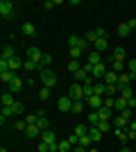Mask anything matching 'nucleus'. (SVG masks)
<instances>
[{
  "instance_id": "4c0bfd02",
  "label": "nucleus",
  "mask_w": 136,
  "mask_h": 152,
  "mask_svg": "<svg viewBox=\"0 0 136 152\" xmlns=\"http://www.w3.org/2000/svg\"><path fill=\"white\" fill-rule=\"evenodd\" d=\"M97 129H100V132H109V129H111V123L109 121H100V123H97Z\"/></svg>"
},
{
  "instance_id": "49530a36",
  "label": "nucleus",
  "mask_w": 136,
  "mask_h": 152,
  "mask_svg": "<svg viewBox=\"0 0 136 152\" xmlns=\"http://www.w3.org/2000/svg\"><path fill=\"white\" fill-rule=\"evenodd\" d=\"M16 129H20V132H25V129H27V123H25V118L16 121Z\"/></svg>"
},
{
  "instance_id": "cd10ccee",
  "label": "nucleus",
  "mask_w": 136,
  "mask_h": 152,
  "mask_svg": "<svg viewBox=\"0 0 136 152\" xmlns=\"http://www.w3.org/2000/svg\"><path fill=\"white\" fill-rule=\"evenodd\" d=\"M12 109H14V116H23V111H25V104L16 100V102L12 104Z\"/></svg>"
},
{
  "instance_id": "58836bf2",
  "label": "nucleus",
  "mask_w": 136,
  "mask_h": 152,
  "mask_svg": "<svg viewBox=\"0 0 136 152\" xmlns=\"http://www.w3.org/2000/svg\"><path fill=\"white\" fill-rule=\"evenodd\" d=\"M91 143H93V141H91V136H89V134H86V136H79V145H82V148H86V150H89V145H91Z\"/></svg>"
},
{
  "instance_id": "603ef678",
  "label": "nucleus",
  "mask_w": 136,
  "mask_h": 152,
  "mask_svg": "<svg viewBox=\"0 0 136 152\" xmlns=\"http://www.w3.org/2000/svg\"><path fill=\"white\" fill-rule=\"evenodd\" d=\"M68 141H71L73 145H79V136H77V134H71V136H68Z\"/></svg>"
},
{
  "instance_id": "f03ea898",
  "label": "nucleus",
  "mask_w": 136,
  "mask_h": 152,
  "mask_svg": "<svg viewBox=\"0 0 136 152\" xmlns=\"http://www.w3.org/2000/svg\"><path fill=\"white\" fill-rule=\"evenodd\" d=\"M0 16L2 18H12L14 16V2L12 0H2L0 2Z\"/></svg>"
},
{
  "instance_id": "6e6d98bb",
  "label": "nucleus",
  "mask_w": 136,
  "mask_h": 152,
  "mask_svg": "<svg viewBox=\"0 0 136 152\" xmlns=\"http://www.w3.org/2000/svg\"><path fill=\"white\" fill-rule=\"evenodd\" d=\"M73 152H89V150H86V148H82V145H77L75 150H73Z\"/></svg>"
},
{
  "instance_id": "4be33fe9",
  "label": "nucleus",
  "mask_w": 136,
  "mask_h": 152,
  "mask_svg": "<svg viewBox=\"0 0 136 152\" xmlns=\"http://www.w3.org/2000/svg\"><path fill=\"white\" fill-rule=\"evenodd\" d=\"M23 34H25V37H34V34H36V27H34L32 23H23Z\"/></svg>"
},
{
  "instance_id": "8fccbe9b",
  "label": "nucleus",
  "mask_w": 136,
  "mask_h": 152,
  "mask_svg": "<svg viewBox=\"0 0 136 152\" xmlns=\"http://www.w3.org/2000/svg\"><path fill=\"white\" fill-rule=\"evenodd\" d=\"M9 70V61L7 59H0V73H7Z\"/></svg>"
},
{
  "instance_id": "bf43d9fd",
  "label": "nucleus",
  "mask_w": 136,
  "mask_h": 152,
  "mask_svg": "<svg viewBox=\"0 0 136 152\" xmlns=\"http://www.w3.org/2000/svg\"><path fill=\"white\" fill-rule=\"evenodd\" d=\"M89 152H97V150H95V148H89Z\"/></svg>"
},
{
  "instance_id": "ddd939ff",
  "label": "nucleus",
  "mask_w": 136,
  "mask_h": 152,
  "mask_svg": "<svg viewBox=\"0 0 136 152\" xmlns=\"http://www.w3.org/2000/svg\"><path fill=\"white\" fill-rule=\"evenodd\" d=\"M20 89H23V80L16 75V77L12 80V84H9V93H18Z\"/></svg>"
},
{
  "instance_id": "a18cd8bd",
  "label": "nucleus",
  "mask_w": 136,
  "mask_h": 152,
  "mask_svg": "<svg viewBox=\"0 0 136 152\" xmlns=\"http://www.w3.org/2000/svg\"><path fill=\"white\" fill-rule=\"evenodd\" d=\"M123 68H125L123 61H113V73H118V75H120V73H123Z\"/></svg>"
},
{
  "instance_id": "bb28decb",
  "label": "nucleus",
  "mask_w": 136,
  "mask_h": 152,
  "mask_svg": "<svg viewBox=\"0 0 136 152\" xmlns=\"http://www.w3.org/2000/svg\"><path fill=\"white\" fill-rule=\"evenodd\" d=\"M129 32H132L129 23H120V25H118V34H120V37H129Z\"/></svg>"
},
{
  "instance_id": "6ab92c4d",
  "label": "nucleus",
  "mask_w": 136,
  "mask_h": 152,
  "mask_svg": "<svg viewBox=\"0 0 136 152\" xmlns=\"http://www.w3.org/2000/svg\"><path fill=\"white\" fill-rule=\"evenodd\" d=\"M93 89H95V95H102V98H104V95H107V84H104L102 80L93 84Z\"/></svg>"
},
{
  "instance_id": "a211bd4d",
  "label": "nucleus",
  "mask_w": 136,
  "mask_h": 152,
  "mask_svg": "<svg viewBox=\"0 0 136 152\" xmlns=\"http://www.w3.org/2000/svg\"><path fill=\"white\" fill-rule=\"evenodd\" d=\"M23 134H25L27 139H34V136H39V134H41V129H39L36 125H27V129H25Z\"/></svg>"
},
{
  "instance_id": "473e14b6",
  "label": "nucleus",
  "mask_w": 136,
  "mask_h": 152,
  "mask_svg": "<svg viewBox=\"0 0 136 152\" xmlns=\"http://www.w3.org/2000/svg\"><path fill=\"white\" fill-rule=\"evenodd\" d=\"M93 45H95V50H97V52H102V50H107L109 41H107V39H97V41H95Z\"/></svg>"
},
{
  "instance_id": "1a4fd4ad",
  "label": "nucleus",
  "mask_w": 136,
  "mask_h": 152,
  "mask_svg": "<svg viewBox=\"0 0 136 152\" xmlns=\"http://www.w3.org/2000/svg\"><path fill=\"white\" fill-rule=\"evenodd\" d=\"M118 93H120V98H125V100H129V98H134V91H132V84H125V86H120V84H118Z\"/></svg>"
},
{
  "instance_id": "0eeeda50",
  "label": "nucleus",
  "mask_w": 136,
  "mask_h": 152,
  "mask_svg": "<svg viewBox=\"0 0 136 152\" xmlns=\"http://www.w3.org/2000/svg\"><path fill=\"white\" fill-rule=\"evenodd\" d=\"M73 98L71 95H66V98H59V102H57V107H59V111H71L73 109Z\"/></svg>"
},
{
  "instance_id": "de8ad7c7",
  "label": "nucleus",
  "mask_w": 136,
  "mask_h": 152,
  "mask_svg": "<svg viewBox=\"0 0 136 152\" xmlns=\"http://www.w3.org/2000/svg\"><path fill=\"white\" fill-rule=\"evenodd\" d=\"M82 57V50L79 48H71V59H79Z\"/></svg>"
},
{
  "instance_id": "20e7f679",
  "label": "nucleus",
  "mask_w": 136,
  "mask_h": 152,
  "mask_svg": "<svg viewBox=\"0 0 136 152\" xmlns=\"http://www.w3.org/2000/svg\"><path fill=\"white\" fill-rule=\"evenodd\" d=\"M109 70H107V66H104V61L102 64H97V66H93V73H91V77L95 80V82H100V80H104V75H107Z\"/></svg>"
},
{
  "instance_id": "3c124183",
  "label": "nucleus",
  "mask_w": 136,
  "mask_h": 152,
  "mask_svg": "<svg viewBox=\"0 0 136 152\" xmlns=\"http://www.w3.org/2000/svg\"><path fill=\"white\" fill-rule=\"evenodd\" d=\"M95 34H97V39H107V30H104V27H97Z\"/></svg>"
},
{
  "instance_id": "680f3d73",
  "label": "nucleus",
  "mask_w": 136,
  "mask_h": 152,
  "mask_svg": "<svg viewBox=\"0 0 136 152\" xmlns=\"http://www.w3.org/2000/svg\"><path fill=\"white\" fill-rule=\"evenodd\" d=\"M134 118H136V109H134Z\"/></svg>"
},
{
  "instance_id": "13d9d810",
  "label": "nucleus",
  "mask_w": 136,
  "mask_h": 152,
  "mask_svg": "<svg viewBox=\"0 0 136 152\" xmlns=\"http://www.w3.org/2000/svg\"><path fill=\"white\" fill-rule=\"evenodd\" d=\"M129 75H132V82H136V73H129Z\"/></svg>"
},
{
  "instance_id": "052dcab7",
  "label": "nucleus",
  "mask_w": 136,
  "mask_h": 152,
  "mask_svg": "<svg viewBox=\"0 0 136 152\" xmlns=\"http://www.w3.org/2000/svg\"><path fill=\"white\" fill-rule=\"evenodd\" d=\"M0 152H7V150H5V148H2V150H0Z\"/></svg>"
},
{
  "instance_id": "09e8293b",
  "label": "nucleus",
  "mask_w": 136,
  "mask_h": 152,
  "mask_svg": "<svg viewBox=\"0 0 136 152\" xmlns=\"http://www.w3.org/2000/svg\"><path fill=\"white\" fill-rule=\"evenodd\" d=\"M113 104H116V98H104V107L107 109H113Z\"/></svg>"
},
{
  "instance_id": "ea45409f",
  "label": "nucleus",
  "mask_w": 136,
  "mask_h": 152,
  "mask_svg": "<svg viewBox=\"0 0 136 152\" xmlns=\"http://www.w3.org/2000/svg\"><path fill=\"white\" fill-rule=\"evenodd\" d=\"M39 98H41V100H48V98H50V86H41Z\"/></svg>"
},
{
  "instance_id": "dca6fc26",
  "label": "nucleus",
  "mask_w": 136,
  "mask_h": 152,
  "mask_svg": "<svg viewBox=\"0 0 136 152\" xmlns=\"http://www.w3.org/2000/svg\"><path fill=\"white\" fill-rule=\"evenodd\" d=\"M14 57H16L14 45H5V48H2V57H0V59H7V61H9V59H14Z\"/></svg>"
},
{
  "instance_id": "9d476101",
  "label": "nucleus",
  "mask_w": 136,
  "mask_h": 152,
  "mask_svg": "<svg viewBox=\"0 0 136 152\" xmlns=\"http://www.w3.org/2000/svg\"><path fill=\"white\" fill-rule=\"evenodd\" d=\"M118 77H120V75H118V73H113V70H109V73L104 75V80H102V82L107 84V86H116V84H118Z\"/></svg>"
},
{
  "instance_id": "5fc2aeb1",
  "label": "nucleus",
  "mask_w": 136,
  "mask_h": 152,
  "mask_svg": "<svg viewBox=\"0 0 136 152\" xmlns=\"http://www.w3.org/2000/svg\"><path fill=\"white\" fill-rule=\"evenodd\" d=\"M129 73H136V59H132V61H129Z\"/></svg>"
},
{
  "instance_id": "412c9836",
  "label": "nucleus",
  "mask_w": 136,
  "mask_h": 152,
  "mask_svg": "<svg viewBox=\"0 0 136 152\" xmlns=\"http://www.w3.org/2000/svg\"><path fill=\"white\" fill-rule=\"evenodd\" d=\"M9 116H14V109H12V107H2V114H0V125H5Z\"/></svg>"
},
{
  "instance_id": "4468645a",
  "label": "nucleus",
  "mask_w": 136,
  "mask_h": 152,
  "mask_svg": "<svg viewBox=\"0 0 136 152\" xmlns=\"http://www.w3.org/2000/svg\"><path fill=\"white\" fill-rule=\"evenodd\" d=\"M23 66H25V61H23L18 55H16L14 59H9V70H14V73H16L18 68H23Z\"/></svg>"
},
{
  "instance_id": "7ed1b4c3",
  "label": "nucleus",
  "mask_w": 136,
  "mask_h": 152,
  "mask_svg": "<svg viewBox=\"0 0 136 152\" xmlns=\"http://www.w3.org/2000/svg\"><path fill=\"white\" fill-rule=\"evenodd\" d=\"M68 45H71V48H79V50L84 52V50H86V45H89V41H86V39L75 37V34H71V37H68Z\"/></svg>"
},
{
  "instance_id": "7c9ffc66",
  "label": "nucleus",
  "mask_w": 136,
  "mask_h": 152,
  "mask_svg": "<svg viewBox=\"0 0 136 152\" xmlns=\"http://www.w3.org/2000/svg\"><path fill=\"white\" fill-rule=\"evenodd\" d=\"M113 59L116 61H125V48H120V45L113 48Z\"/></svg>"
},
{
  "instance_id": "a878e982",
  "label": "nucleus",
  "mask_w": 136,
  "mask_h": 152,
  "mask_svg": "<svg viewBox=\"0 0 136 152\" xmlns=\"http://www.w3.org/2000/svg\"><path fill=\"white\" fill-rule=\"evenodd\" d=\"M89 64H93V66L102 64V57H100V52H97V50H93V52L89 55Z\"/></svg>"
},
{
  "instance_id": "c03bdc74",
  "label": "nucleus",
  "mask_w": 136,
  "mask_h": 152,
  "mask_svg": "<svg viewBox=\"0 0 136 152\" xmlns=\"http://www.w3.org/2000/svg\"><path fill=\"white\" fill-rule=\"evenodd\" d=\"M57 5H59V0H48V2H43V9H55Z\"/></svg>"
},
{
  "instance_id": "9b49d317",
  "label": "nucleus",
  "mask_w": 136,
  "mask_h": 152,
  "mask_svg": "<svg viewBox=\"0 0 136 152\" xmlns=\"http://www.w3.org/2000/svg\"><path fill=\"white\" fill-rule=\"evenodd\" d=\"M41 141L43 143H57V134L52 129H45V132H41Z\"/></svg>"
},
{
  "instance_id": "f8f14e48",
  "label": "nucleus",
  "mask_w": 136,
  "mask_h": 152,
  "mask_svg": "<svg viewBox=\"0 0 136 152\" xmlns=\"http://www.w3.org/2000/svg\"><path fill=\"white\" fill-rule=\"evenodd\" d=\"M97 116H100V121H111V118H113V109L100 107V109H97Z\"/></svg>"
},
{
  "instance_id": "6e6552de",
  "label": "nucleus",
  "mask_w": 136,
  "mask_h": 152,
  "mask_svg": "<svg viewBox=\"0 0 136 152\" xmlns=\"http://www.w3.org/2000/svg\"><path fill=\"white\" fill-rule=\"evenodd\" d=\"M27 59H32V61H39V64H41L43 55H41V50L36 48V45H30V48H27Z\"/></svg>"
},
{
  "instance_id": "a19ab883",
  "label": "nucleus",
  "mask_w": 136,
  "mask_h": 152,
  "mask_svg": "<svg viewBox=\"0 0 136 152\" xmlns=\"http://www.w3.org/2000/svg\"><path fill=\"white\" fill-rule=\"evenodd\" d=\"M86 41H89V43H95V41H97V34H95V30L86 32Z\"/></svg>"
},
{
  "instance_id": "5701e85b",
  "label": "nucleus",
  "mask_w": 136,
  "mask_h": 152,
  "mask_svg": "<svg viewBox=\"0 0 136 152\" xmlns=\"http://www.w3.org/2000/svg\"><path fill=\"white\" fill-rule=\"evenodd\" d=\"M14 102H16L14 93H2V107H12Z\"/></svg>"
},
{
  "instance_id": "c756f323",
  "label": "nucleus",
  "mask_w": 136,
  "mask_h": 152,
  "mask_svg": "<svg viewBox=\"0 0 136 152\" xmlns=\"http://www.w3.org/2000/svg\"><path fill=\"white\" fill-rule=\"evenodd\" d=\"M68 70H71L73 75H75L77 70H82V64H79V59H73V61H68Z\"/></svg>"
},
{
  "instance_id": "423d86ee",
  "label": "nucleus",
  "mask_w": 136,
  "mask_h": 152,
  "mask_svg": "<svg viewBox=\"0 0 136 152\" xmlns=\"http://www.w3.org/2000/svg\"><path fill=\"white\" fill-rule=\"evenodd\" d=\"M68 95H71L73 100H79V98H84V86L82 84H71V89H68Z\"/></svg>"
},
{
  "instance_id": "aec40b11",
  "label": "nucleus",
  "mask_w": 136,
  "mask_h": 152,
  "mask_svg": "<svg viewBox=\"0 0 136 152\" xmlns=\"http://www.w3.org/2000/svg\"><path fill=\"white\" fill-rule=\"evenodd\" d=\"M89 136H91V141H93V143H97V141L102 139V132H100L97 127H89Z\"/></svg>"
},
{
  "instance_id": "4d7b16f0",
  "label": "nucleus",
  "mask_w": 136,
  "mask_h": 152,
  "mask_svg": "<svg viewBox=\"0 0 136 152\" xmlns=\"http://www.w3.org/2000/svg\"><path fill=\"white\" fill-rule=\"evenodd\" d=\"M120 152H132V148H127V145H123V148H120Z\"/></svg>"
},
{
  "instance_id": "f3484780",
  "label": "nucleus",
  "mask_w": 136,
  "mask_h": 152,
  "mask_svg": "<svg viewBox=\"0 0 136 152\" xmlns=\"http://www.w3.org/2000/svg\"><path fill=\"white\" fill-rule=\"evenodd\" d=\"M127 125H129V121L123 118V116H116V118H113V127H118V129H127Z\"/></svg>"
},
{
  "instance_id": "f257e3e1",
  "label": "nucleus",
  "mask_w": 136,
  "mask_h": 152,
  "mask_svg": "<svg viewBox=\"0 0 136 152\" xmlns=\"http://www.w3.org/2000/svg\"><path fill=\"white\" fill-rule=\"evenodd\" d=\"M59 80H57V75H55V73H52V70H41V84H43V86H55V84H57Z\"/></svg>"
},
{
  "instance_id": "393cba45",
  "label": "nucleus",
  "mask_w": 136,
  "mask_h": 152,
  "mask_svg": "<svg viewBox=\"0 0 136 152\" xmlns=\"http://www.w3.org/2000/svg\"><path fill=\"white\" fill-rule=\"evenodd\" d=\"M36 127H39L41 132H45V129H50V121H48L45 116H41L39 121H36Z\"/></svg>"
},
{
  "instance_id": "72a5a7b5",
  "label": "nucleus",
  "mask_w": 136,
  "mask_h": 152,
  "mask_svg": "<svg viewBox=\"0 0 136 152\" xmlns=\"http://www.w3.org/2000/svg\"><path fill=\"white\" fill-rule=\"evenodd\" d=\"M118 84H120V86H125V84H132V75H129V73H120V77H118Z\"/></svg>"
},
{
  "instance_id": "2f4dec72",
  "label": "nucleus",
  "mask_w": 136,
  "mask_h": 152,
  "mask_svg": "<svg viewBox=\"0 0 136 152\" xmlns=\"http://www.w3.org/2000/svg\"><path fill=\"white\" fill-rule=\"evenodd\" d=\"M14 77H16V73H14V70H7V73H0V80H2V82H7V84H12V80Z\"/></svg>"
},
{
  "instance_id": "864d4df0",
  "label": "nucleus",
  "mask_w": 136,
  "mask_h": 152,
  "mask_svg": "<svg viewBox=\"0 0 136 152\" xmlns=\"http://www.w3.org/2000/svg\"><path fill=\"white\" fill-rule=\"evenodd\" d=\"M127 129H129V132H136V118H134V121H129V125H127Z\"/></svg>"
},
{
  "instance_id": "2eb2a0df",
  "label": "nucleus",
  "mask_w": 136,
  "mask_h": 152,
  "mask_svg": "<svg viewBox=\"0 0 136 152\" xmlns=\"http://www.w3.org/2000/svg\"><path fill=\"white\" fill-rule=\"evenodd\" d=\"M113 134H116L118 139H120L125 145H127V141H129V132H127V129H118V127H113Z\"/></svg>"
},
{
  "instance_id": "c85d7f7f",
  "label": "nucleus",
  "mask_w": 136,
  "mask_h": 152,
  "mask_svg": "<svg viewBox=\"0 0 136 152\" xmlns=\"http://www.w3.org/2000/svg\"><path fill=\"white\" fill-rule=\"evenodd\" d=\"M39 66H41L39 61H32V59H27V61H25V66H23V68H25L27 73H32V70H39Z\"/></svg>"
},
{
  "instance_id": "b1692460",
  "label": "nucleus",
  "mask_w": 136,
  "mask_h": 152,
  "mask_svg": "<svg viewBox=\"0 0 136 152\" xmlns=\"http://www.w3.org/2000/svg\"><path fill=\"white\" fill-rule=\"evenodd\" d=\"M113 109L123 114L125 109H127V100H125V98H116V104H113Z\"/></svg>"
},
{
  "instance_id": "e2e57ef3",
  "label": "nucleus",
  "mask_w": 136,
  "mask_h": 152,
  "mask_svg": "<svg viewBox=\"0 0 136 152\" xmlns=\"http://www.w3.org/2000/svg\"><path fill=\"white\" fill-rule=\"evenodd\" d=\"M134 152H136V143H134Z\"/></svg>"
},
{
  "instance_id": "f704fd0d",
  "label": "nucleus",
  "mask_w": 136,
  "mask_h": 152,
  "mask_svg": "<svg viewBox=\"0 0 136 152\" xmlns=\"http://www.w3.org/2000/svg\"><path fill=\"white\" fill-rule=\"evenodd\" d=\"M71 148H73V143L68 139H66V141H59V152H71Z\"/></svg>"
},
{
  "instance_id": "e433bc0d",
  "label": "nucleus",
  "mask_w": 136,
  "mask_h": 152,
  "mask_svg": "<svg viewBox=\"0 0 136 152\" xmlns=\"http://www.w3.org/2000/svg\"><path fill=\"white\" fill-rule=\"evenodd\" d=\"M82 109H84V102H82V100H75L71 111H73V114H82Z\"/></svg>"
},
{
  "instance_id": "37998d69",
  "label": "nucleus",
  "mask_w": 136,
  "mask_h": 152,
  "mask_svg": "<svg viewBox=\"0 0 136 152\" xmlns=\"http://www.w3.org/2000/svg\"><path fill=\"white\" fill-rule=\"evenodd\" d=\"M120 116H123V118H127V121H134V109H125Z\"/></svg>"
},
{
  "instance_id": "39448f33",
  "label": "nucleus",
  "mask_w": 136,
  "mask_h": 152,
  "mask_svg": "<svg viewBox=\"0 0 136 152\" xmlns=\"http://www.w3.org/2000/svg\"><path fill=\"white\" fill-rule=\"evenodd\" d=\"M86 104H89L93 111H97L100 107H104V98L102 95H91V98H86Z\"/></svg>"
},
{
  "instance_id": "79ce46f5",
  "label": "nucleus",
  "mask_w": 136,
  "mask_h": 152,
  "mask_svg": "<svg viewBox=\"0 0 136 152\" xmlns=\"http://www.w3.org/2000/svg\"><path fill=\"white\" fill-rule=\"evenodd\" d=\"M75 134H77V136H86V134H89V129H86L84 125H77V127H75Z\"/></svg>"
},
{
  "instance_id": "c9c22d12",
  "label": "nucleus",
  "mask_w": 136,
  "mask_h": 152,
  "mask_svg": "<svg viewBox=\"0 0 136 152\" xmlns=\"http://www.w3.org/2000/svg\"><path fill=\"white\" fill-rule=\"evenodd\" d=\"M89 123H91V127H97V123H100L97 111H91V114H89Z\"/></svg>"
}]
</instances>
